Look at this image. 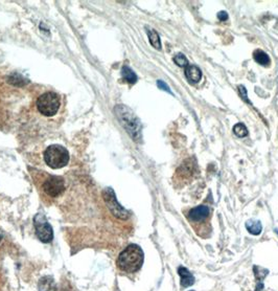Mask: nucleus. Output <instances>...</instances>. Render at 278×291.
Here are the masks:
<instances>
[{
	"instance_id": "obj_1",
	"label": "nucleus",
	"mask_w": 278,
	"mask_h": 291,
	"mask_svg": "<svg viewBox=\"0 0 278 291\" xmlns=\"http://www.w3.org/2000/svg\"><path fill=\"white\" fill-rule=\"evenodd\" d=\"M30 171L40 197L46 205H51L65 192L66 181L61 176L50 175L35 169Z\"/></svg>"
},
{
	"instance_id": "obj_2",
	"label": "nucleus",
	"mask_w": 278,
	"mask_h": 291,
	"mask_svg": "<svg viewBox=\"0 0 278 291\" xmlns=\"http://www.w3.org/2000/svg\"><path fill=\"white\" fill-rule=\"evenodd\" d=\"M144 252L136 244L127 246L118 256L116 266L120 273L131 274L137 273L144 264Z\"/></svg>"
},
{
	"instance_id": "obj_3",
	"label": "nucleus",
	"mask_w": 278,
	"mask_h": 291,
	"mask_svg": "<svg viewBox=\"0 0 278 291\" xmlns=\"http://www.w3.org/2000/svg\"><path fill=\"white\" fill-rule=\"evenodd\" d=\"M210 219H212V208L205 205L196 206L187 213L189 224L192 225L196 235L204 239L208 238L213 232Z\"/></svg>"
},
{
	"instance_id": "obj_4",
	"label": "nucleus",
	"mask_w": 278,
	"mask_h": 291,
	"mask_svg": "<svg viewBox=\"0 0 278 291\" xmlns=\"http://www.w3.org/2000/svg\"><path fill=\"white\" fill-rule=\"evenodd\" d=\"M116 112L125 129L135 139V141H138L141 137V125L139 120L126 106H117Z\"/></svg>"
},
{
	"instance_id": "obj_5",
	"label": "nucleus",
	"mask_w": 278,
	"mask_h": 291,
	"mask_svg": "<svg viewBox=\"0 0 278 291\" xmlns=\"http://www.w3.org/2000/svg\"><path fill=\"white\" fill-rule=\"evenodd\" d=\"M39 112L46 118H51L58 113L61 106L60 96L56 92L49 91L41 94L36 102Z\"/></svg>"
},
{
	"instance_id": "obj_6",
	"label": "nucleus",
	"mask_w": 278,
	"mask_h": 291,
	"mask_svg": "<svg viewBox=\"0 0 278 291\" xmlns=\"http://www.w3.org/2000/svg\"><path fill=\"white\" fill-rule=\"evenodd\" d=\"M44 160L51 169H61L69 161V153L60 145H51L44 152Z\"/></svg>"
},
{
	"instance_id": "obj_7",
	"label": "nucleus",
	"mask_w": 278,
	"mask_h": 291,
	"mask_svg": "<svg viewBox=\"0 0 278 291\" xmlns=\"http://www.w3.org/2000/svg\"><path fill=\"white\" fill-rule=\"evenodd\" d=\"M103 196H104L106 205H108V208L110 209L111 213L115 216V217L123 219V220H127L129 218V213L123 206L119 205V204L116 200V197H115L113 189L106 188L103 192Z\"/></svg>"
},
{
	"instance_id": "obj_8",
	"label": "nucleus",
	"mask_w": 278,
	"mask_h": 291,
	"mask_svg": "<svg viewBox=\"0 0 278 291\" xmlns=\"http://www.w3.org/2000/svg\"><path fill=\"white\" fill-rule=\"evenodd\" d=\"M33 221H35V228L38 238L44 243L50 242L53 238V233L49 223L42 215H37Z\"/></svg>"
},
{
	"instance_id": "obj_9",
	"label": "nucleus",
	"mask_w": 278,
	"mask_h": 291,
	"mask_svg": "<svg viewBox=\"0 0 278 291\" xmlns=\"http://www.w3.org/2000/svg\"><path fill=\"white\" fill-rule=\"evenodd\" d=\"M196 170V166L194 164H188V161H185L184 165H182L179 170H177V176L182 181H188L191 178L194 177Z\"/></svg>"
},
{
	"instance_id": "obj_10",
	"label": "nucleus",
	"mask_w": 278,
	"mask_h": 291,
	"mask_svg": "<svg viewBox=\"0 0 278 291\" xmlns=\"http://www.w3.org/2000/svg\"><path fill=\"white\" fill-rule=\"evenodd\" d=\"M185 76L193 83H198L202 79V71L198 66L188 65L185 68Z\"/></svg>"
},
{
	"instance_id": "obj_11",
	"label": "nucleus",
	"mask_w": 278,
	"mask_h": 291,
	"mask_svg": "<svg viewBox=\"0 0 278 291\" xmlns=\"http://www.w3.org/2000/svg\"><path fill=\"white\" fill-rule=\"evenodd\" d=\"M178 273L181 276V286L182 287H189L195 283L194 275L189 273L186 268L180 266L178 268Z\"/></svg>"
},
{
	"instance_id": "obj_12",
	"label": "nucleus",
	"mask_w": 278,
	"mask_h": 291,
	"mask_svg": "<svg viewBox=\"0 0 278 291\" xmlns=\"http://www.w3.org/2000/svg\"><path fill=\"white\" fill-rule=\"evenodd\" d=\"M246 228H247V231H248L251 235H255V236H257V235H260V234L262 233V226L261 221L251 219V220L247 221V223H246Z\"/></svg>"
},
{
	"instance_id": "obj_13",
	"label": "nucleus",
	"mask_w": 278,
	"mask_h": 291,
	"mask_svg": "<svg viewBox=\"0 0 278 291\" xmlns=\"http://www.w3.org/2000/svg\"><path fill=\"white\" fill-rule=\"evenodd\" d=\"M253 58L256 62L261 65L268 66L270 64V58L268 56V53L264 52L262 50H256L253 52Z\"/></svg>"
},
{
	"instance_id": "obj_14",
	"label": "nucleus",
	"mask_w": 278,
	"mask_h": 291,
	"mask_svg": "<svg viewBox=\"0 0 278 291\" xmlns=\"http://www.w3.org/2000/svg\"><path fill=\"white\" fill-rule=\"evenodd\" d=\"M121 74H123V78L125 81H127L128 83L130 84H135L137 82V76L135 74V72L128 66H124L123 69H121Z\"/></svg>"
},
{
	"instance_id": "obj_15",
	"label": "nucleus",
	"mask_w": 278,
	"mask_h": 291,
	"mask_svg": "<svg viewBox=\"0 0 278 291\" xmlns=\"http://www.w3.org/2000/svg\"><path fill=\"white\" fill-rule=\"evenodd\" d=\"M147 36L148 40H150V43L153 47H155L156 50L160 51L161 50V41H160V37L158 35V33L155 30H151L147 32Z\"/></svg>"
},
{
	"instance_id": "obj_16",
	"label": "nucleus",
	"mask_w": 278,
	"mask_h": 291,
	"mask_svg": "<svg viewBox=\"0 0 278 291\" xmlns=\"http://www.w3.org/2000/svg\"><path fill=\"white\" fill-rule=\"evenodd\" d=\"M10 241L6 238V236L0 231V258L8 252V248L10 246Z\"/></svg>"
},
{
	"instance_id": "obj_17",
	"label": "nucleus",
	"mask_w": 278,
	"mask_h": 291,
	"mask_svg": "<svg viewBox=\"0 0 278 291\" xmlns=\"http://www.w3.org/2000/svg\"><path fill=\"white\" fill-rule=\"evenodd\" d=\"M233 132H234V134L236 135L237 137H247L248 135V129H247V127L244 125V124H242V123H239V124H236V125H234V127H233Z\"/></svg>"
},
{
	"instance_id": "obj_18",
	"label": "nucleus",
	"mask_w": 278,
	"mask_h": 291,
	"mask_svg": "<svg viewBox=\"0 0 278 291\" xmlns=\"http://www.w3.org/2000/svg\"><path fill=\"white\" fill-rule=\"evenodd\" d=\"M174 62L177 65H179L180 67H185V68L188 66V61L182 52L177 53V55L174 57Z\"/></svg>"
},
{
	"instance_id": "obj_19",
	"label": "nucleus",
	"mask_w": 278,
	"mask_h": 291,
	"mask_svg": "<svg viewBox=\"0 0 278 291\" xmlns=\"http://www.w3.org/2000/svg\"><path fill=\"white\" fill-rule=\"evenodd\" d=\"M157 86L160 88L161 90H164V91H166L167 93L173 94V92H172V90H171V88H169V87L167 86V84H166L165 82H164V81H161V80L157 81Z\"/></svg>"
},
{
	"instance_id": "obj_20",
	"label": "nucleus",
	"mask_w": 278,
	"mask_h": 291,
	"mask_svg": "<svg viewBox=\"0 0 278 291\" xmlns=\"http://www.w3.org/2000/svg\"><path fill=\"white\" fill-rule=\"evenodd\" d=\"M239 91H240V93H241V96L243 97V100H245L246 102L250 103V102H249V100H248V97H247V90H246V88L244 87V86H242V85H240V86H239Z\"/></svg>"
},
{
	"instance_id": "obj_21",
	"label": "nucleus",
	"mask_w": 278,
	"mask_h": 291,
	"mask_svg": "<svg viewBox=\"0 0 278 291\" xmlns=\"http://www.w3.org/2000/svg\"><path fill=\"white\" fill-rule=\"evenodd\" d=\"M218 18L221 20V21H226V20L228 19V14L225 11H222L218 14Z\"/></svg>"
}]
</instances>
